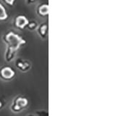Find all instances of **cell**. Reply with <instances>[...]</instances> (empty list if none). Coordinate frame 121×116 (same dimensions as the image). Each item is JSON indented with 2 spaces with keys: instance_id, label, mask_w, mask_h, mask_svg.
I'll list each match as a JSON object with an SVG mask.
<instances>
[{
  "instance_id": "obj_1",
  "label": "cell",
  "mask_w": 121,
  "mask_h": 116,
  "mask_svg": "<svg viewBox=\"0 0 121 116\" xmlns=\"http://www.w3.org/2000/svg\"><path fill=\"white\" fill-rule=\"evenodd\" d=\"M3 40L6 44L7 47L17 51L18 49L26 43V41L23 39L19 34L15 33L14 31H9L4 36Z\"/></svg>"
},
{
  "instance_id": "obj_2",
  "label": "cell",
  "mask_w": 121,
  "mask_h": 116,
  "mask_svg": "<svg viewBox=\"0 0 121 116\" xmlns=\"http://www.w3.org/2000/svg\"><path fill=\"white\" fill-rule=\"evenodd\" d=\"M28 105V100L23 97H17L13 99L10 109L13 112H21Z\"/></svg>"
},
{
  "instance_id": "obj_3",
  "label": "cell",
  "mask_w": 121,
  "mask_h": 116,
  "mask_svg": "<svg viewBox=\"0 0 121 116\" xmlns=\"http://www.w3.org/2000/svg\"><path fill=\"white\" fill-rule=\"evenodd\" d=\"M15 76V70L9 66H4L0 68V78L4 81L12 80Z\"/></svg>"
},
{
  "instance_id": "obj_4",
  "label": "cell",
  "mask_w": 121,
  "mask_h": 116,
  "mask_svg": "<svg viewBox=\"0 0 121 116\" xmlns=\"http://www.w3.org/2000/svg\"><path fill=\"white\" fill-rule=\"evenodd\" d=\"M28 22H29V20L25 15H17L15 18V20H14L15 26L20 29H24L25 28H26Z\"/></svg>"
},
{
  "instance_id": "obj_5",
  "label": "cell",
  "mask_w": 121,
  "mask_h": 116,
  "mask_svg": "<svg viewBox=\"0 0 121 116\" xmlns=\"http://www.w3.org/2000/svg\"><path fill=\"white\" fill-rule=\"evenodd\" d=\"M15 66L22 72H27L31 68L30 63L23 59H17L15 62Z\"/></svg>"
},
{
  "instance_id": "obj_6",
  "label": "cell",
  "mask_w": 121,
  "mask_h": 116,
  "mask_svg": "<svg viewBox=\"0 0 121 116\" xmlns=\"http://www.w3.org/2000/svg\"><path fill=\"white\" fill-rule=\"evenodd\" d=\"M36 30H37L39 36L41 39H45L47 36V34H48V25H47V23H41V25L38 26Z\"/></svg>"
},
{
  "instance_id": "obj_7",
  "label": "cell",
  "mask_w": 121,
  "mask_h": 116,
  "mask_svg": "<svg viewBox=\"0 0 121 116\" xmlns=\"http://www.w3.org/2000/svg\"><path fill=\"white\" fill-rule=\"evenodd\" d=\"M37 13L41 17H46L49 15L48 4H41L37 7Z\"/></svg>"
},
{
  "instance_id": "obj_8",
  "label": "cell",
  "mask_w": 121,
  "mask_h": 116,
  "mask_svg": "<svg viewBox=\"0 0 121 116\" xmlns=\"http://www.w3.org/2000/svg\"><path fill=\"white\" fill-rule=\"evenodd\" d=\"M16 53H17V51L7 47L6 51H5V60L8 62L13 61V59L15 57Z\"/></svg>"
},
{
  "instance_id": "obj_9",
  "label": "cell",
  "mask_w": 121,
  "mask_h": 116,
  "mask_svg": "<svg viewBox=\"0 0 121 116\" xmlns=\"http://www.w3.org/2000/svg\"><path fill=\"white\" fill-rule=\"evenodd\" d=\"M8 17V14L4 5L0 3V21L6 20Z\"/></svg>"
},
{
  "instance_id": "obj_10",
  "label": "cell",
  "mask_w": 121,
  "mask_h": 116,
  "mask_svg": "<svg viewBox=\"0 0 121 116\" xmlns=\"http://www.w3.org/2000/svg\"><path fill=\"white\" fill-rule=\"evenodd\" d=\"M30 30H34L37 28L38 27V23L36 22L35 20H31V21H29L27 26H26Z\"/></svg>"
},
{
  "instance_id": "obj_11",
  "label": "cell",
  "mask_w": 121,
  "mask_h": 116,
  "mask_svg": "<svg viewBox=\"0 0 121 116\" xmlns=\"http://www.w3.org/2000/svg\"><path fill=\"white\" fill-rule=\"evenodd\" d=\"M3 2L9 6H13L15 2V0H3Z\"/></svg>"
},
{
  "instance_id": "obj_12",
  "label": "cell",
  "mask_w": 121,
  "mask_h": 116,
  "mask_svg": "<svg viewBox=\"0 0 121 116\" xmlns=\"http://www.w3.org/2000/svg\"><path fill=\"white\" fill-rule=\"evenodd\" d=\"M3 106H4V103H3V102H2V100H0V110H1V109L3 107Z\"/></svg>"
},
{
  "instance_id": "obj_13",
  "label": "cell",
  "mask_w": 121,
  "mask_h": 116,
  "mask_svg": "<svg viewBox=\"0 0 121 116\" xmlns=\"http://www.w3.org/2000/svg\"><path fill=\"white\" fill-rule=\"evenodd\" d=\"M26 1L28 2V3H33V2H34L36 0H26Z\"/></svg>"
}]
</instances>
